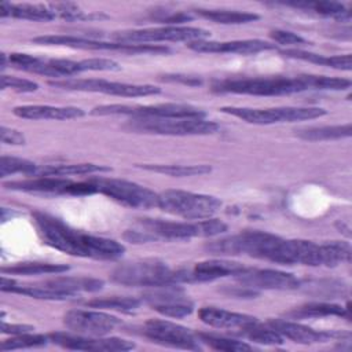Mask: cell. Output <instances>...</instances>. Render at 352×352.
<instances>
[{
    "label": "cell",
    "mask_w": 352,
    "mask_h": 352,
    "mask_svg": "<svg viewBox=\"0 0 352 352\" xmlns=\"http://www.w3.org/2000/svg\"><path fill=\"white\" fill-rule=\"evenodd\" d=\"M205 250L214 256L245 254L283 265L336 267L351 260V246L344 241L315 243L305 239H286L261 230H245L239 234L210 241Z\"/></svg>",
    "instance_id": "obj_1"
},
{
    "label": "cell",
    "mask_w": 352,
    "mask_h": 352,
    "mask_svg": "<svg viewBox=\"0 0 352 352\" xmlns=\"http://www.w3.org/2000/svg\"><path fill=\"white\" fill-rule=\"evenodd\" d=\"M33 220L44 243L66 254L94 260H117L125 253L121 242L82 232L51 214L34 212Z\"/></svg>",
    "instance_id": "obj_2"
},
{
    "label": "cell",
    "mask_w": 352,
    "mask_h": 352,
    "mask_svg": "<svg viewBox=\"0 0 352 352\" xmlns=\"http://www.w3.org/2000/svg\"><path fill=\"white\" fill-rule=\"evenodd\" d=\"M351 87V80L341 77L300 74L294 77L267 76L223 78L212 84L216 94H235L253 96H282L304 91H342Z\"/></svg>",
    "instance_id": "obj_3"
},
{
    "label": "cell",
    "mask_w": 352,
    "mask_h": 352,
    "mask_svg": "<svg viewBox=\"0 0 352 352\" xmlns=\"http://www.w3.org/2000/svg\"><path fill=\"white\" fill-rule=\"evenodd\" d=\"M228 230V226L219 219L170 221L162 219H139L136 227L128 230L124 238L135 243H146L153 241L191 239V238H213Z\"/></svg>",
    "instance_id": "obj_4"
},
{
    "label": "cell",
    "mask_w": 352,
    "mask_h": 352,
    "mask_svg": "<svg viewBox=\"0 0 352 352\" xmlns=\"http://www.w3.org/2000/svg\"><path fill=\"white\" fill-rule=\"evenodd\" d=\"M10 66L54 78H70L74 74L84 72H118L120 63L107 58H88L81 60L65 58H43L23 52H12L8 55Z\"/></svg>",
    "instance_id": "obj_5"
},
{
    "label": "cell",
    "mask_w": 352,
    "mask_h": 352,
    "mask_svg": "<svg viewBox=\"0 0 352 352\" xmlns=\"http://www.w3.org/2000/svg\"><path fill=\"white\" fill-rule=\"evenodd\" d=\"M110 278L113 282L129 287H160L166 285H180L177 282V268H170L160 258H142L116 267Z\"/></svg>",
    "instance_id": "obj_6"
},
{
    "label": "cell",
    "mask_w": 352,
    "mask_h": 352,
    "mask_svg": "<svg viewBox=\"0 0 352 352\" xmlns=\"http://www.w3.org/2000/svg\"><path fill=\"white\" fill-rule=\"evenodd\" d=\"M158 195L161 210L191 221L212 219L223 205L214 195L184 190H165Z\"/></svg>",
    "instance_id": "obj_7"
},
{
    "label": "cell",
    "mask_w": 352,
    "mask_h": 352,
    "mask_svg": "<svg viewBox=\"0 0 352 352\" xmlns=\"http://www.w3.org/2000/svg\"><path fill=\"white\" fill-rule=\"evenodd\" d=\"M88 180L94 188V194L99 192L106 195L124 206L135 209L158 208V192H154L153 190L135 182L102 176L89 177Z\"/></svg>",
    "instance_id": "obj_8"
},
{
    "label": "cell",
    "mask_w": 352,
    "mask_h": 352,
    "mask_svg": "<svg viewBox=\"0 0 352 352\" xmlns=\"http://www.w3.org/2000/svg\"><path fill=\"white\" fill-rule=\"evenodd\" d=\"M92 116H128L131 118H206L199 107L186 103L157 104H100L91 110Z\"/></svg>",
    "instance_id": "obj_9"
},
{
    "label": "cell",
    "mask_w": 352,
    "mask_h": 352,
    "mask_svg": "<svg viewBox=\"0 0 352 352\" xmlns=\"http://www.w3.org/2000/svg\"><path fill=\"white\" fill-rule=\"evenodd\" d=\"M129 129L168 136H202L219 132L220 125L206 118H132Z\"/></svg>",
    "instance_id": "obj_10"
},
{
    "label": "cell",
    "mask_w": 352,
    "mask_h": 352,
    "mask_svg": "<svg viewBox=\"0 0 352 352\" xmlns=\"http://www.w3.org/2000/svg\"><path fill=\"white\" fill-rule=\"evenodd\" d=\"M220 111L230 114L232 117L241 118L249 124L256 125H271L282 122H296L314 120L324 116L327 111L322 107H271V109H252V107H236V106H224Z\"/></svg>",
    "instance_id": "obj_11"
},
{
    "label": "cell",
    "mask_w": 352,
    "mask_h": 352,
    "mask_svg": "<svg viewBox=\"0 0 352 352\" xmlns=\"http://www.w3.org/2000/svg\"><path fill=\"white\" fill-rule=\"evenodd\" d=\"M33 43L41 45H60L70 47L78 50H89V51H118L124 54L138 55V54H166L170 52L168 47L157 45V44H125L117 41H100L82 36L74 34H47L32 38Z\"/></svg>",
    "instance_id": "obj_12"
},
{
    "label": "cell",
    "mask_w": 352,
    "mask_h": 352,
    "mask_svg": "<svg viewBox=\"0 0 352 352\" xmlns=\"http://www.w3.org/2000/svg\"><path fill=\"white\" fill-rule=\"evenodd\" d=\"M51 87L67 89V91H81V92H98L113 96L122 98H140V96H151L158 95L161 88L151 84H128L110 81L104 78H62L52 80L48 82Z\"/></svg>",
    "instance_id": "obj_13"
},
{
    "label": "cell",
    "mask_w": 352,
    "mask_h": 352,
    "mask_svg": "<svg viewBox=\"0 0 352 352\" xmlns=\"http://www.w3.org/2000/svg\"><path fill=\"white\" fill-rule=\"evenodd\" d=\"M210 36L209 30L195 26L183 25H165L160 28H146V29H132L120 30L111 34V38L117 43L125 44H147L158 41H184L191 43L197 40H206Z\"/></svg>",
    "instance_id": "obj_14"
},
{
    "label": "cell",
    "mask_w": 352,
    "mask_h": 352,
    "mask_svg": "<svg viewBox=\"0 0 352 352\" xmlns=\"http://www.w3.org/2000/svg\"><path fill=\"white\" fill-rule=\"evenodd\" d=\"M140 300L166 318L180 319L191 315L194 311V301L187 292L176 283L151 287L142 294Z\"/></svg>",
    "instance_id": "obj_15"
},
{
    "label": "cell",
    "mask_w": 352,
    "mask_h": 352,
    "mask_svg": "<svg viewBox=\"0 0 352 352\" xmlns=\"http://www.w3.org/2000/svg\"><path fill=\"white\" fill-rule=\"evenodd\" d=\"M142 333L153 342L161 345L191 351L201 349L198 333H194L188 327L166 319H148L143 324Z\"/></svg>",
    "instance_id": "obj_16"
},
{
    "label": "cell",
    "mask_w": 352,
    "mask_h": 352,
    "mask_svg": "<svg viewBox=\"0 0 352 352\" xmlns=\"http://www.w3.org/2000/svg\"><path fill=\"white\" fill-rule=\"evenodd\" d=\"M63 324L72 331L82 336H109L121 320L102 309H70L63 315Z\"/></svg>",
    "instance_id": "obj_17"
},
{
    "label": "cell",
    "mask_w": 352,
    "mask_h": 352,
    "mask_svg": "<svg viewBox=\"0 0 352 352\" xmlns=\"http://www.w3.org/2000/svg\"><path fill=\"white\" fill-rule=\"evenodd\" d=\"M50 342L62 346L65 349L73 351H109V352H118V351H131L135 349V342L129 340H124L120 337H92V336H82L77 333H65V331H55L50 333Z\"/></svg>",
    "instance_id": "obj_18"
},
{
    "label": "cell",
    "mask_w": 352,
    "mask_h": 352,
    "mask_svg": "<svg viewBox=\"0 0 352 352\" xmlns=\"http://www.w3.org/2000/svg\"><path fill=\"white\" fill-rule=\"evenodd\" d=\"M248 267L241 263L226 260V258H212L195 263L192 267L177 268V282L182 283H201L213 282L220 278L238 276Z\"/></svg>",
    "instance_id": "obj_19"
},
{
    "label": "cell",
    "mask_w": 352,
    "mask_h": 352,
    "mask_svg": "<svg viewBox=\"0 0 352 352\" xmlns=\"http://www.w3.org/2000/svg\"><path fill=\"white\" fill-rule=\"evenodd\" d=\"M238 283L246 289L258 290H294L301 286V280L285 271L271 268H250L248 267L242 274L235 276Z\"/></svg>",
    "instance_id": "obj_20"
},
{
    "label": "cell",
    "mask_w": 352,
    "mask_h": 352,
    "mask_svg": "<svg viewBox=\"0 0 352 352\" xmlns=\"http://www.w3.org/2000/svg\"><path fill=\"white\" fill-rule=\"evenodd\" d=\"M275 331H278L283 338L292 340L293 342L301 345H312V344H322L327 342L333 338H341L342 333L336 331H326V330H315L309 326H305L298 322L287 320V319H270L267 322Z\"/></svg>",
    "instance_id": "obj_21"
},
{
    "label": "cell",
    "mask_w": 352,
    "mask_h": 352,
    "mask_svg": "<svg viewBox=\"0 0 352 352\" xmlns=\"http://www.w3.org/2000/svg\"><path fill=\"white\" fill-rule=\"evenodd\" d=\"M187 47L197 52L209 54H239V55H253L263 51L275 50V44L260 40H231V41H210V40H197L187 43Z\"/></svg>",
    "instance_id": "obj_22"
},
{
    "label": "cell",
    "mask_w": 352,
    "mask_h": 352,
    "mask_svg": "<svg viewBox=\"0 0 352 352\" xmlns=\"http://www.w3.org/2000/svg\"><path fill=\"white\" fill-rule=\"evenodd\" d=\"M198 318L208 326L216 329H226L236 334H239L248 324L257 320L256 316L241 312H232L217 307H202L198 311Z\"/></svg>",
    "instance_id": "obj_23"
},
{
    "label": "cell",
    "mask_w": 352,
    "mask_h": 352,
    "mask_svg": "<svg viewBox=\"0 0 352 352\" xmlns=\"http://www.w3.org/2000/svg\"><path fill=\"white\" fill-rule=\"evenodd\" d=\"M73 180L56 176H36L25 180L7 182L3 186L8 190L23 191V192H38V194H55L67 195V188Z\"/></svg>",
    "instance_id": "obj_24"
},
{
    "label": "cell",
    "mask_w": 352,
    "mask_h": 352,
    "mask_svg": "<svg viewBox=\"0 0 352 352\" xmlns=\"http://www.w3.org/2000/svg\"><path fill=\"white\" fill-rule=\"evenodd\" d=\"M12 113L26 120H73L80 118L85 113L74 106H50V104H22L15 106Z\"/></svg>",
    "instance_id": "obj_25"
},
{
    "label": "cell",
    "mask_w": 352,
    "mask_h": 352,
    "mask_svg": "<svg viewBox=\"0 0 352 352\" xmlns=\"http://www.w3.org/2000/svg\"><path fill=\"white\" fill-rule=\"evenodd\" d=\"M0 15L1 18H18L36 22H48L56 18L48 4H12L7 1L1 3Z\"/></svg>",
    "instance_id": "obj_26"
},
{
    "label": "cell",
    "mask_w": 352,
    "mask_h": 352,
    "mask_svg": "<svg viewBox=\"0 0 352 352\" xmlns=\"http://www.w3.org/2000/svg\"><path fill=\"white\" fill-rule=\"evenodd\" d=\"M44 285L76 297L81 292H98L104 282L92 276H55L43 282Z\"/></svg>",
    "instance_id": "obj_27"
},
{
    "label": "cell",
    "mask_w": 352,
    "mask_h": 352,
    "mask_svg": "<svg viewBox=\"0 0 352 352\" xmlns=\"http://www.w3.org/2000/svg\"><path fill=\"white\" fill-rule=\"evenodd\" d=\"M282 55L292 58V59H300L305 60L309 63H315L319 66H326L337 70H351L352 69V55L345 54V55H333V56H326L322 54L316 52H309L304 51L300 48H290L282 51Z\"/></svg>",
    "instance_id": "obj_28"
},
{
    "label": "cell",
    "mask_w": 352,
    "mask_h": 352,
    "mask_svg": "<svg viewBox=\"0 0 352 352\" xmlns=\"http://www.w3.org/2000/svg\"><path fill=\"white\" fill-rule=\"evenodd\" d=\"M292 319H307V318H327V316H341L349 319V309L340 304L314 301L307 302L300 307L293 308L287 312Z\"/></svg>",
    "instance_id": "obj_29"
},
{
    "label": "cell",
    "mask_w": 352,
    "mask_h": 352,
    "mask_svg": "<svg viewBox=\"0 0 352 352\" xmlns=\"http://www.w3.org/2000/svg\"><path fill=\"white\" fill-rule=\"evenodd\" d=\"M111 168L98 164H56V165H43L38 166L37 173L34 176H56V177H66V176H82V175H95L109 172Z\"/></svg>",
    "instance_id": "obj_30"
},
{
    "label": "cell",
    "mask_w": 352,
    "mask_h": 352,
    "mask_svg": "<svg viewBox=\"0 0 352 352\" xmlns=\"http://www.w3.org/2000/svg\"><path fill=\"white\" fill-rule=\"evenodd\" d=\"M194 12L201 18L209 19L221 25H243L260 19L258 14L238 11V10H213V8H195Z\"/></svg>",
    "instance_id": "obj_31"
},
{
    "label": "cell",
    "mask_w": 352,
    "mask_h": 352,
    "mask_svg": "<svg viewBox=\"0 0 352 352\" xmlns=\"http://www.w3.org/2000/svg\"><path fill=\"white\" fill-rule=\"evenodd\" d=\"M138 168L172 176V177H191V176H202L212 172V166L206 164L199 165H175V164H136Z\"/></svg>",
    "instance_id": "obj_32"
},
{
    "label": "cell",
    "mask_w": 352,
    "mask_h": 352,
    "mask_svg": "<svg viewBox=\"0 0 352 352\" xmlns=\"http://www.w3.org/2000/svg\"><path fill=\"white\" fill-rule=\"evenodd\" d=\"M69 271V265L58 263H44V261H25L16 263L8 267H3V274L10 275H44V274H63Z\"/></svg>",
    "instance_id": "obj_33"
},
{
    "label": "cell",
    "mask_w": 352,
    "mask_h": 352,
    "mask_svg": "<svg viewBox=\"0 0 352 352\" xmlns=\"http://www.w3.org/2000/svg\"><path fill=\"white\" fill-rule=\"evenodd\" d=\"M352 133L351 124L344 125H322V126H308L296 131V135L304 140L319 142V140H336L342 138H349Z\"/></svg>",
    "instance_id": "obj_34"
},
{
    "label": "cell",
    "mask_w": 352,
    "mask_h": 352,
    "mask_svg": "<svg viewBox=\"0 0 352 352\" xmlns=\"http://www.w3.org/2000/svg\"><path fill=\"white\" fill-rule=\"evenodd\" d=\"M142 300L136 297H125V296H113V297H100L87 301V307L104 309V311H120V312H133L142 305Z\"/></svg>",
    "instance_id": "obj_35"
},
{
    "label": "cell",
    "mask_w": 352,
    "mask_h": 352,
    "mask_svg": "<svg viewBox=\"0 0 352 352\" xmlns=\"http://www.w3.org/2000/svg\"><path fill=\"white\" fill-rule=\"evenodd\" d=\"M239 336L248 338L249 341L263 344V345H280L285 341V338L278 331H275L268 324L264 326L263 323L258 322V319L252 322L250 324H248L239 333Z\"/></svg>",
    "instance_id": "obj_36"
},
{
    "label": "cell",
    "mask_w": 352,
    "mask_h": 352,
    "mask_svg": "<svg viewBox=\"0 0 352 352\" xmlns=\"http://www.w3.org/2000/svg\"><path fill=\"white\" fill-rule=\"evenodd\" d=\"M198 338H199L201 344H205L209 348L216 349V351L242 352V351L254 349L253 345H250L245 341H239V340H234V338H228V337H223V336H217V334H212V333H198Z\"/></svg>",
    "instance_id": "obj_37"
},
{
    "label": "cell",
    "mask_w": 352,
    "mask_h": 352,
    "mask_svg": "<svg viewBox=\"0 0 352 352\" xmlns=\"http://www.w3.org/2000/svg\"><path fill=\"white\" fill-rule=\"evenodd\" d=\"M287 6H293L297 8H309L314 12L330 16L336 19H349L351 11L341 3L336 1H316V3H287Z\"/></svg>",
    "instance_id": "obj_38"
},
{
    "label": "cell",
    "mask_w": 352,
    "mask_h": 352,
    "mask_svg": "<svg viewBox=\"0 0 352 352\" xmlns=\"http://www.w3.org/2000/svg\"><path fill=\"white\" fill-rule=\"evenodd\" d=\"M50 342L48 334H34L32 333H25L19 336H11V338H7L1 341V351H11V349H22V348H36V346H43Z\"/></svg>",
    "instance_id": "obj_39"
},
{
    "label": "cell",
    "mask_w": 352,
    "mask_h": 352,
    "mask_svg": "<svg viewBox=\"0 0 352 352\" xmlns=\"http://www.w3.org/2000/svg\"><path fill=\"white\" fill-rule=\"evenodd\" d=\"M38 169V165L34 162L25 160V158H18V157H10V155H3L0 160V175L1 177L14 175V173H23V175H36Z\"/></svg>",
    "instance_id": "obj_40"
},
{
    "label": "cell",
    "mask_w": 352,
    "mask_h": 352,
    "mask_svg": "<svg viewBox=\"0 0 352 352\" xmlns=\"http://www.w3.org/2000/svg\"><path fill=\"white\" fill-rule=\"evenodd\" d=\"M270 37L280 44V45H287V47H302V45H309V41L305 40L304 37H301L297 33H293L290 30H283V29H274L270 32Z\"/></svg>",
    "instance_id": "obj_41"
},
{
    "label": "cell",
    "mask_w": 352,
    "mask_h": 352,
    "mask_svg": "<svg viewBox=\"0 0 352 352\" xmlns=\"http://www.w3.org/2000/svg\"><path fill=\"white\" fill-rule=\"evenodd\" d=\"M0 78H1V89L11 88L15 92L26 94V92H34L38 88V84L32 80L15 77V76H7V74H1Z\"/></svg>",
    "instance_id": "obj_42"
},
{
    "label": "cell",
    "mask_w": 352,
    "mask_h": 352,
    "mask_svg": "<svg viewBox=\"0 0 352 352\" xmlns=\"http://www.w3.org/2000/svg\"><path fill=\"white\" fill-rule=\"evenodd\" d=\"M0 139H1V143L12 144V146H21V144H25V142H26L25 135L21 131L8 128L6 125H3L0 128Z\"/></svg>",
    "instance_id": "obj_43"
},
{
    "label": "cell",
    "mask_w": 352,
    "mask_h": 352,
    "mask_svg": "<svg viewBox=\"0 0 352 352\" xmlns=\"http://www.w3.org/2000/svg\"><path fill=\"white\" fill-rule=\"evenodd\" d=\"M0 331L3 334H11V336H19L25 333H32L34 331V326L32 324H25V323H6L3 320Z\"/></svg>",
    "instance_id": "obj_44"
},
{
    "label": "cell",
    "mask_w": 352,
    "mask_h": 352,
    "mask_svg": "<svg viewBox=\"0 0 352 352\" xmlns=\"http://www.w3.org/2000/svg\"><path fill=\"white\" fill-rule=\"evenodd\" d=\"M164 80L183 82L187 85H199L201 84V80L198 77H191V76H184V74H166V76H164Z\"/></svg>",
    "instance_id": "obj_45"
},
{
    "label": "cell",
    "mask_w": 352,
    "mask_h": 352,
    "mask_svg": "<svg viewBox=\"0 0 352 352\" xmlns=\"http://www.w3.org/2000/svg\"><path fill=\"white\" fill-rule=\"evenodd\" d=\"M0 58H1V65H0V66H1V72H3V70L7 67V63H10V62H8V55H7L6 52H1Z\"/></svg>",
    "instance_id": "obj_46"
}]
</instances>
